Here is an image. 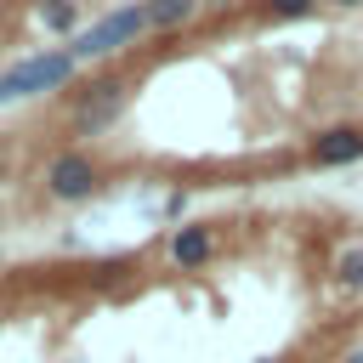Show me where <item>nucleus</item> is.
I'll list each match as a JSON object with an SVG mask.
<instances>
[{
  "label": "nucleus",
  "mask_w": 363,
  "mask_h": 363,
  "mask_svg": "<svg viewBox=\"0 0 363 363\" xmlns=\"http://www.w3.org/2000/svg\"><path fill=\"white\" fill-rule=\"evenodd\" d=\"M147 34V6H119V11H108V17H96L91 28H79L74 34V57L79 62H91V57H113V51H125V45H136Z\"/></svg>",
  "instance_id": "nucleus-2"
},
{
  "label": "nucleus",
  "mask_w": 363,
  "mask_h": 363,
  "mask_svg": "<svg viewBox=\"0 0 363 363\" xmlns=\"http://www.w3.org/2000/svg\"><path fill=\"white\" fill-rule=\"evenodd\" d=\"M352 363H363V352H352Z\"/></svg>",
  "instance_id": "nucleus-13"
},
{
  "label": "nucleus",
  "mask_w": 363,
  "mask_h": 363,
  "mask_svg": "<svg viewBox=\"0 0 363 363\" xmlns=\"http://www.w3.org/2000/svg\"><path fill=\"white\" fill-rule=\"evenodd\" d=\"M335 6H363V0H335Z\"/></svg>",
  "instance_id": "nucleus-12"
},
{
  "label": "nucleus",
  "mask_w": 363,
  "mask_h": 363,
  "mask_svg": "<svg viewBox=\"0 0 363 363\" xmlns=\"http://www.w3.org/2000/svg\"><path fill=\"white\" fill-rule=\"evenodd\" d=\"M335 272H340V284H346V289H363V244H352V250H340V261H335Z\"/></svg>",
  "instance_id": "nucleus-8"
},
{
  "label": "nucleus",
  "mask_w": 363,
  "mask_h": 363,
  "mask_svg": "<svg viewBox=\"0 0 363 363\" xmlns=\"http://www.w3.org/2000/svg\"><path fill=\"white\" fill-rule=\"evenodd\" d=\"M74 68H79V57H74V51H40V57H23V62H11V68L0 74V108H6V102L45 96V91L68 85V79H74Z\"/></svg>",
  "instance_id": "nucleus-1"
},
{
  "label": "nucleus",
  "mask_w": 363,
  "mask_h": 363,
  "mask_svg": "<svg viewBox=\"0 0 363 363\" xmlns=\"http://www.w3.org/2000/svg\"><path fill=\"white\" fill-rule=\"evenodd\" d=\"M102 187V170L85 159V153H57L51 164H45V193L57 199V204H79V199H91Z\"/></svg>",
  "instance_id": "nucleus-4"
},
{
  "label": "nucleus",
  "mask_w": 363,
  "mask_h": 363,
  "mask_svg": "<svg viewBox=\"0 0 363 363\" xmlns=\"http://www.w3.org/2000/svg\"><path fill=\"white\" fill-rule=\"evenodd\" d=\"M210 250H216V238H210V227H199V221H187V227L170 233V261H176V267H204Z\"/></svg>",
  "instance_id": "nucleus-6"
},
{
  "label": "nucleus",
  "mask_w": 363,
  "mask_h": 363,
  "mask_svg": "<svg viewBox=\"0 0 363 363\" xmlns=\"http://www.w3.org/2000/svg\"><path fill=\"white\" fill-rule=\"evenodd\" d=\"M306 159L312 164H352V159H363V125H329V130H318L312 136V147H306Z\"/></svg>",
  "instance_id": "nucleus-5"
},
{
  "label": "nucleus",
  "mask_w": 363,
  "mask_h": 363,
  "mask_svg": "<svg viewBox=\"0 0 363 363\" xmlns=\"http://www.w3.org/2000/svg\"><path fill=\"white\" fill-rule=\"evenodd\" d=\"M199 11V0H147V28H182Z\"/></svg>",
  "instance_id": "nucleus-7"
},
{
  "label": "nucleus",
  "mask_w": 363,
  "mask_h": 363,
  "mask_svg": "<svg viewBox=\"0 0 363 363\" xmlns=\"http://www.w3.org/2000/svg\"><path fill=\"white\" fill-rule=\"evenodd\" d=\"M45 23H51V28H74V6H68V0H51V6H45Z\"/></svg>",
  "instance_id": "nucleus-10"
},
{
  "label": "nucleus",
  "mask_w": 363,
  "mask_h": 363,
  "mask_svg": "<svg viewBox=\"0 0 363 363\" xmlns=\"http://www.w3.org/2000/svg\"><path fill=\"white\" fill-rule=\"evenodd\" d=\"M199 6H238V0H199Z\"/></svg>",
  "instance_id": "nucleus-11"
},
{
  "label": "nucleus",
  "mask_w": 363,
  "mask_h": 363,
  "mask_svg": "<svg viewBox=\"0 0 363 363\" xmlns=\"http://www.w3.org/2000/svg\"><path fill=\"white\" fill-rule=\"evenodd\" d=\"M125 102H130L125 79H96V85H91V91H79V102H74V130H79V136L108 130V125L125 113Z\"/></svg>",
  "instance_id": "nucleus-3"
},
{
  "label": "nucleus",
  "mask_w": 363,
  "mask_h": 363,
  "mask_svg": "<svg viewBox=\"0 0 363 363\" xmlns=\"http://www.w3.org/2000/svg\"><path fill=\"white\" fill-rule=\"evenodd\" d=\"M312 6H318V0H267V11H272V17H306Z\"/></svg>",
  "instance_id": "nucleus-9"
}]
</instances>
